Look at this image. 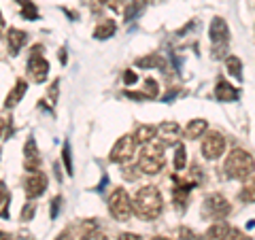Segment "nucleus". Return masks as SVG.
<instances>
[{
  "label": "nucleus",
  "mask_w": 255,
  "mask_h": 240,
  "mask_svg": "<svg viewBox=\"0 0 255 240\" xmlns=\"http://www.w3.org/2000/svg\"><path fill=\"white\" fill-rule=\"evenodd\" d=\"M132 206H134V215H136V217L153 221L162 215L164 198L155 185H145L136 191V196L132 200Z\"/></svg>",
  "instance_id": "obj_1"
},
{
  "label": "nucleus",
  "mask_w": 255,
  "mask_h": 240,
  "mask_svg": "<svg viewBox=\"0 0 255 240\" xmlns=\"http://www.w3.org/2000/svg\"><path fill=\"white\" fill-rule=\"evenodd\" d=\"M255 170V159L249 151L245 149H232L223 162V174L232 181L247 179Z\"/></svg>",
  "instance_id": "obj_2"
},
{
  "label": "nucleus",
  "mask_w": 255,
  "mask_h": 240,
  "mask_svg": "<svg viewBox=\"0 0 255 240\" xmlns=\"http://www.w3.org/2000/svg\"><path fill=\"white\" fill-rule=\"evenodd\" d=\"M164 149H166V145L157 138V136L151 142H147V145H142V153L138 157L140 172H145V174H157L159 170H162L164 164H166Z\"/></svg>",
  "instance_id": "obj_3"
},
{
  "label": "nucleus",
  "mask_w": 255,
  "mask_h": 240,
  "mask_svg": "<svg viewBox=\"0 0 255 240\" xmlns=\"http://www.w3.org/2000/svg\"><path fill=\"white\" fill-rule=\"evenodd\" d=\"M109 213L113 215L117 221H128L134 213V206H132V198L128 196V191L124 187H115L111 191V198H109Z\"/></svg>",
  "instance_id": "obj_4"
},
{
  "label": "nucleus",
  "mask_w": 255,
  "mask_h": 240,
  "mask_svg": "<svg viewBox=\"0 0 255 240\" xmlns=\"http://www.w3.org/2000/svg\"><path fill=\"white\" fill-rule=\"evenodd\" d=\"M211 41L215 45V58H221L226 53V47L230 43V28L223 17H213L211 21Z\"/></svg>",
  "instance_id": "obj_5"
},
{
  "label": "nucleus",
  "mask_w": 255,
  "mask_h": 240,
  "mask_svg": "<svg viewBox=\"0 0 255 240\" xmlns=\"http://www.w3.org/2000/svg\"><path fill=\"white\" fill-rule=\"evenodd\" d=\"M232 206L221 194H209L204 198V204H202V213L204 217H211V219H226Z\"/></svg>",
  "instance_id": "obj_6"
},
{
  "label": "nucleus",
  "mask_w": 255,
  "mask_h": 240,
  "mask_svg": "<svg viewBox=\"0 0 255 240\" xmlns=\"http://www.w3.org/2000/svg\"><path fill=\"white\" fill-rule=\"evenodd\" d=\"M28 73L32 75L36 83H43L47 75H49V62L43 58V47L41 45H34L30 51V58H28Z\"/></svg>",
  "instance_id": "obj_7"
},
{
  "label": "nucleus",
  "mask_w": 255,
  "mask_h": 240,
  "mask_svg": "<svg viewBox=\"0 0 255 240\" xmlns=\"http://www.w3.org/2000/svg\"><path fill=\"white\" fill-rule=\"evenodd\" d=\"M134 147H136V140H134V136H122L117 142H115V147L111 149V153H109V159L111 162H115V164H124V162H130L132 155H134Z\"/></svg>",
  "instance_id": "obj_8"
},
{
  "label": "nucleus",
  "mask_w": 255,
  "mask_h": 240,
  "mask_svg": "<svg viewBox=\"0 0 255 240\" xmlns=\"http://www.w3.org/2000/svg\"><path fill=\"white\" fill-rule=\"evenodd\" d=\"M226 153V138L221 132H209L202 140V155L206 159H219Z\"/></svg>",
  "instance_id": "obj_9"
},
{
  "label": "nucleus",
  "mask_w": 255,
  "mask_h": 240,
  "mask_svg": "<svg viewBox=\"0 0 255 240\" xmlns=\"http://www.w3.org/2000/svg\"><path fill=\"white\" fill-rule=\"evenodd\" d=\"M23 189H26V198L30 200L43 196L47 189V177L43 172H30V177L23 183Z\"/></svg>",
  "instance_id": "obj_10"
},
{
  "label": "nucleus",
  "mask_w": 255,
  "mask_h": 240,
  "mask_svg": "<svg viewBox=\"0 0 255 240\" xmlns=\"http://www.w3.org/2000/svg\"><path fill=\"white\" fill-rule=\"evenodd\" d=\"M23 166H26L28 172H38L41 170V155H38L36 140L32 138V136L26 140V145H23Z\"/></svg>",
  "instance_id": "obj_11"
},
{
  "label": "nucleus",
  "mask_w": 255,
  "mask_h": 240,
  "mask_svg": "<svg viewBox=\"0 0 255 240\" xmlns=\"http://www.w3.org/2000/svg\"><path fill=\"white\" fill-rule=\"evenodd\" d=\"M179 134H181V127L177 121H162L157 125V138L164 142L166 147L168 145H177L179 142Z\"/></svg>",
  "instance_id": "obj_12"
},
{
  "label": "nucleus",
  "mask_w": 255,
  "mask_h": 240,
  "mask_svg": "<svg viewBox=\"0 0 255 240\" xmlns=\"http://www.w3.org/2000/svg\"><path fill=\"white\" fill-rule=\"evenodd\" d=\"M26 41H28V34L23 30L9 28V32H6V43H9V51L13 55H17L21 51V47L26 45Z\"/></svg>",
  "instance_id": "obj_13"
},
{
  "label": "nucleus",
  "mask_w": 255,
  "mask_h": 240,
  "mask_svg": "<svg viewBox=\"0 0 255 240\" xmlns=\"http://www.w3.org/2000/svg\"><path fill=\"white\" fill-rule=\"evenodd\" d=\"M26 92H28V83L23 81V79H17V81H15V85H13V90L6 94L4 107H6V109H13L15 105H19L21 98L26 96Z\"/></svg>",
  "instance_id": "obj_14"
},
{
  "label": "nucleus",
  "mask_w": 255,
  "mask_h": 240,
  "mask_svg": "<svg viewBox=\"0 0 255 240\" xmlns=\"http://www.w3.org/2000/svg\"><path fill=\"white\" fill-rule=\"evenodd\" d=\"M215 98H217L219 102H234V100L238 98V92H236L228 81L219 79L217 87H215Z\"/></svg>",
  "instance_id": "obj_15"
},
{
  "label": "nucleus",
  "mask_w": 255,
  "mask_h": 240,
  "mask_svg": "<svg viewBox=\"0 0 255 240\" xmlns=\"http://www.w3.org/2000/svg\"><path fill=\"white\" fill-rule=\"evenodd\" d=\"M228 236H230V226L226 221H219L206 230L204 240H228Z\"/></svg>",
  "instance_id": "obj_16"
},
{
  "label": "nucleus",
  "mask_w": 255,
  "mask_h": 240,
  "mask_svg": "<svg viewBox=\"0 0 255 240\" xmlns=\"http://www.w3.org/2000/svg\"><path fill=\"white\" fill-rule=\"evenodd\" d=\"M157 136V125H151V123H145V125H138L136 132H134V140L140 142V145H147Z\"/></svg>",
  "instance_id": "obj_17"
},
{
  "label": "nucleus",
  "mask_w": 255,
  "mask_h": 240,
  "mask_svg": "<svg viewBox=\"0 0 255 240\" xmlns=\"http://www.w3.org/2000/svg\"><path fill=\"white\" fill-rule=\"evenodd\" d=\"M206 130H209L206 119H191V121L187 123V127H185V136L191 140H196V138H200Z\"/></svg>",
  "instance_id": "obj_18"
},
{
  "label": "nucleus",
  "mask_w": 255,
  "mask_h": 240,
  "mask_svg": "<svg viewBox=\"0 0 255 240\" xmlns=\"http://www.w3.org/2000/svg\"><path fill=\"white\" fill-rule=\"evenodd\" d=\"M115 30H117L115 21H113V19H107V21H102L100 26L94 28V38H98V41H105V38H109V36L115 34Z\"/></svg>",
  "instance_id": "obj_19"
},
{
  "label": "nucleus",
  "mask_w": 255,
  "mask_h": 240,
  "mask_svg": "<svg viewBox=\"0 0 255 240\" xmlns=\"http://www.w3.org/2000/svg\"><path fill=\"white\" fill-rule=\"evenodd\" d=\"M238 198H241V202H245V204H253L255 202V177L245 181V185L241 189V194H238Z\"/></svg>",
  "instance_id": "obj_20"
},
{
  "label": "nucleus",
  "mask_w": 255,
  "mask_h": 240,
  "mask_svg": "<svg viewBox=\"0 0 255 240\" xmlns=\"http://www.w3.org/2000/svg\"><path fill=\"white\" fill-rule=\"evenodd\" d=\"M226 66H228V73L241 81V79H243V62L238 58H234V55H228V58H226Z\"/></svg>",
  "instance_id": "obj_21"
},
{
  "label": "nucleus",
  "mask_w": 255,
  "mask_h": 240,
  "mask_svg": "<svg viewBox=\"0 0 255 240\" xmlns=\"http://www.w3.org/2000/svg\"><path fill=\"white\" fill-rule=\"evenodd\" d=\"M185 162H187L185 145H183V142H177V145H174V168H177V170H183V168H185Z\"/></svg>",
  "instance_id": "obj_22"
},
{
  "label": "nucleus",
  "mask_w": 255,
  "mask_h": 240,
  "mask_svg": "<svg viewBox=\"0 0 255 240\" xmlns=\"http://www.w3.org/2000/svg\"><path fill=\"white\" fill-rule=\"evenodd\" d=\"M136 66H140V68H162L164 66V60L159 58L157 53H153V55H147V58L136 60Z\"/></svg>",
  "instance_id": "obj_23"
},
{
  "label": "nucleus",
  "mask_w": 255,
  "mask_h": 240,
  "mask_svg": "<svg viewBox=\"0 0 255 240\" xmlns=\"http://www.w3.org/2000/svg\"><path fill=\"white\" fill-rule=\"evenodd\" d=\"M9 200H11V196H9V191H6V185L2 181H0V217H9V209H6V204H9Z\"/></svg>",
  "instance_id": "obj_24"
},
{
  "label": "nucleus",
  "mask_w": 255,
  "mask_h": 240,
  "mask_svg": "<svg viewBox=\"0 0 255 240\" xmlns=\"http://www.w3.org/2000/svg\"><path fill=\"white\" fill-rule=\"evenodd\" d=\"M62 159H64V168H66V172L73 177L75 174V170H73V153H70L68 142H64V147H62Z\"/></svg>",
  "instance_id": "obj_25"
},
{
  "label": "nucleus",
  "mask_w": 255,
  "mask_h": 240,
  "mask_svg": "<svg viewBox=\"0 0 255 240\" xmlns=\"http://www.w3.org/2000/svg\"><path fill=\"white\" fill-rule=\"evenodd\" d=\"M140 0H130V4H128V9H126V21L128 19H134L136 15L140 13Z\"/></svg>",
  "instance_id": "obj_26"
},
{
  "label": "nucleus",
  "mask_w": 255,
  "mask_h": 240,
  "mask_svg": "<svg viewBox=\"0 0 255 240\" xmlns=\"http://www.w3.org/2000/svg\"><path fill=\"white\" fill-rule=\"evenodd\" d=\"M21 15H23V19H38V11H36V6L32 4L30 0H26V2H23Z\"/></svg>",
  "instance_id": "obj_27"
},
{
  "label": "nucleus",
  "mask_w": 255,
  "mask_h": 240,
  "mask_svg": "<svg viewBox=\"0 0 255 240\" xmlns=\"http://www.w3.org/2000/svg\"><path fill=\"white\" fill-rule=\"evenodd\" d=\"M157 92H159L157 83L153 81V79H147V81H145V90H142V94H145V98H155Z\"/></svg>",
  "instance_id": "obj_28"
},
{
  "label": "nucleus",
  "mask_w": 255,
  "mask_h": 240,
  "mask_svg": "<svg viewBox=\"0 0 255 240\" xmlns=\"http://www.w3.org/2000/svg\"><path fill=\"white\" fill-rule=\"evenodd\" d=\"M140 174H142V172H140L138 164H136V166H126V168H124V179H128V181H136Z\"/></svg>",
  "instance_id": "obj_29"
},
{
  "label": "nucleus",
  "mask_w": 255,
  "mask_h": 240,
  "mask_svg": "<svg viewBox=\"0 0 255 240\" xmlns=\"http://www.w3.org/2000/svg\"><path fill=\"white\" fill-rule=\"evenodd\" d=\"M179 240H202V238L198 236L194 230H189V228H181V230H179Z\"/></svg>",
  "instance_id": "obj_30"
},
{
  "label": "nucleus",
  "mask_w": 255,
  "mask_h": 240,
  "mask_svg": "<svg viewBox=\"0 0 255 240\" xmlns=\"http://www.w3.org/2000/svg\"><path fill=\"white\" fill-rule=\"evenodd\" d=\"M34 211H36V206L32 202L23 206V209H21V221H30L32 217H34Z\"/></svg>",
  "instance_id": "obj_31"
},
{
  "label": "nucleus",
  "mask_w": 255,
  "mask_h": 240,
  "mask_svg": "<svg viewBox=\"0 0 255 240\" xmlns=\"http://www.w3.org/2000/svg\"><path fill=\"white\" fill-rule=\"evenodd\" d=\"M228 240H253V238H251V236H247L245 232H241V230L232 228V230H230V236H228Z\"/></svg>",
  "instance_id": "obj_32"
},
{
  "label": "nucleus",
  "mask_w": 255,
  "mask_h": 240,
  "mask_svg": "<svg viewBox=\"0 0 255 240\" xmlns=\"http://www.w3.org/2000/svg\"><path fill=\"white\" fill-rule=\"evenodd\" d=\"M96 2L102 4V6H109V9H113V11H117L119 6H122L124 0H96Z\"/></svg>",
  "instance_id": "obj_33"
},
{
  "label": "nucleus",
  "mask_w": 255,
  "mask_h": 240,
  "mask_svg": "<svg viewBox=\"0 0 255 240\" xmlns=\"http://www.w3.org/2000/svg\"><path fill=\"white\" fill-rule=\"evenodd\" d=\"M60 206H62V198L60 196H55L51 200V219L58 217V211H60Z\"/></svg>",
  "instance_id": "obj_34"
},
{
  "label": "nucleus",
  "mask_w": 255,
  "mask_h": 240,
  "mask_svg": "<svg viewBox=\"0 0 255 240\" xmlns=\"http://www.w3.org/2000/svg\"><path fill=\"white\" fill-rule=\"evenodd\" d=\"M58 87H60V79H55V81L51 83V90H49V98H51V105L55 102V98H58Z\"/></svg>",
  "instance_id": "obj_35"
},
{
  "label": "nucleus",
  "mask_w": 255,
  "mask_h": 240,
  "mask_svg": "<svg viewBox=\"0 0 255 240\" xmlns=\"http://www.w3.org/2000/svg\"><path fill=\"white\" fill-rule=\"evenodd\" d=\"M124 81L126 83H134V81H136V73H132V70H126V73H124Z\"/></svg>",
  "instance_id": "obj_36"
},
{
  "label": "nucleus",
  "mask_w": 255,
  "mask_h": 240,
  "mask_svg": "<svg viewBox=\"0 0 255 240\" xmlns=\"http://www.w3.org/2000/svg\"><path fill=\"white\" fill-rule=\"evenodd\" d=\"M9 240H32V236L28 234V232H17L13 238H9Z\"/></svg>",
  "instance_id": "obj_37"
},
{
  "label": "nucleus",
  "mask_w": 255,
  "mask_h": 240,
  "mask_svg": "<svg viewBox=\"0 0 255 240\" xmlns=\"http://www.w3.org/2000/svg\"><path fill=\"white\" fill-rule=\"evenodd\" d=\"M85 240H109L105 234H100V232H92V234L90 236H87Z\"/></svg>",
  "instance_id": "obj_38"
},
{
  "label": "nucleus",
  "mask_w": 255,
  "mask_h": 240,
  "mask_svg": "<svg viewBox=\"0 0 255 240\" xmlns=\"http://www.w3.org/2000/svg\"><path fill=\"white\" fill-rule=\"evenodd\" d=\"M55 240H75V238H73V234H70V230H64Z\"/></svg>",
  "instance_id": "obj_39"
},
{
  "label": "nucleus",
  "mask_w": 255,
  "mask_h": 240,
  "mask_svg": "<svg viewBox=\"0 0 255 240\" xmlns=\"http://www.w3.org/2000/svg\"><path fill=\"white\" fill-rule=\"evenodd\" d=\"M119 240H140V236H136V234H122Z\"/></svg>",
  "instance_id": "obj_40"
},
{
  "label": "nucleus",
  "mask_w": 255,
  "mask_h": 240,
  "mask_svg": "<svg viewBox=\"0 0 255 240\" xmlns=\"http://www.w3.org/2000/svg\"><path fill=\"white\" fill-rule=\"evenodd\" d=\"M4 127H6V121L2 117H0V136H2V132H4Z\"/></svg>",
  "instance_id": "obj_41"
},
{
  "label": "nucleus",
  "mask_w": 255,
  "mask_h": 240,
  "mask_svg": "<svg viewBox=\"0 0 255 240\" xmlns=\"http://www.w3.org/2000/svg\"><path fill=\"white\" fill-rule=\"evenodd\" d=\"M2 32H4V19H2V13H0V36H2Z\"/></svg>",
  "instance_id": "obj_42"
},
{
  "label": "nucleus",
  "mask_w": 255,
  "mask_h": 240,
  "mask_svg": "<svg viewBox=\"0 0 255 240\" xmlns=\"http://www.w3.org/2000/svg\"><path fill=\"white\" fill-rule=\"evenodd\" d=\"M0 240H9V236H6V234H4V232H2V230H0Z\"/></svg>",
  "instance_id": "obj_43"
},
{
  "label": "nucleus",
  "mask_w": 255,
  "mask_h": 240,
  "mask_svg": "<svg viewBox=\"0 0 255 240\" xmlns=\"http://www.w3.org/2000/svg\"><path fill=\"white\" fill-rule=\"evenodd\" d=\"M151 240H168V238H162V236H155V238H151Z\"/></svg>",
  "instance_id": "obj_44"
},
{
  "label": "nucleus",
  "mask_w": 255,
  "mask_h": 240,
  "mask_svg": "<svg viewBox=\"0 0 255 240\" xmlns=\"http://www.w3.org/2000/svg\"><path fill=\"white\" fill-rule=\"evenodd\" d=\"M0 153H2V151H0Z\"/></svg>",
  "instance_id": "obj_45"
}]
</instances>
